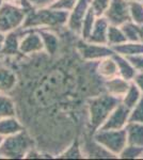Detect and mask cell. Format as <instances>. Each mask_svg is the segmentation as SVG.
<instances>
[{
	"instance_id": "cell-21",
	"label": "cell",
	"mask_w": 143,
	"mask_h": 160,
	"mask_svg": "<svg viewBox=\"0 0 143 160\" xmlns=\"http://www.w3.org/2000/svg\"><path fill=\"white\" fill-rule=\"evenodd\" d=\"M16 115V102L10 94L0 93V118Z\"/></svg>"
},
{
	"instance_id": "cell-2",
	"label": "cell",
	"mask_w": 143,
	"mask_h": 160,
	"mask_svg": "<svg viewBox=\"0 0 143 160\" xmlns=\"http://www.w3.org/2000/svg\"><path fill=\"white\" fill-rule=\"evenodd\" d=\"M121 104V99L106 92L90 97L88 99V123L92 132L104 124L114 108Z\"/></svg>"
},
{
	"instance_id": "cell-19",
	"label": "cell",
	"mask_w": 143,
	"mask_h": 160,
	"mask_svg": "<svg viewBox=\"0 0 143 160\" xmlns=\"http://www.w3.org/2000/svg\"><path fill=\"white\" fill-rule=\"evenodd\" d=\"M113 58L116 62V66H118V75L122 78L131 81L134 79L135 75L137 74L136 69L130 64L128 59L126 57L119 55V53H113Z\"/></svg>"
},
{
	"instance_id": "cell-3",
	"label": "cell",
	"mask_w": 143,
	"mask_h": 160,
	"mask_svg": "<svg viewBox=\"0 0 143 160\" xmlns=\"http://www.w3.org/2000/svg\"><path fill=\"white\" fill-rule=\"evenodd\" d=\"M36 148V142L27 129L15 135L4 137L0 143V158L22 159L25 158L32 148Z\"/></svg>"
},
{
	"instance_id": "cell-26",
	"label": "cell",
	"mask_w": 143,
	"mask_h": 160,
	"mask_svg": "<svg viewBox=\"0 0 143 160\" xmlns=\"http://www.w3.org/2000/svg\"><path fill=\"white\" fill-rule=\"evenodd\" d=\"M129 16L130 20L138 26L143 25V1H129Z\"/></svg>"
},
{
	"instance_id": "cell-34",
	"label": "cell",
	"mask_w": 143,
	"mask_h": 160,
	"mask_svg": "<svg viewBox=\"0 0 143 160\" xmlns=\"http://www.w3.org/2000/svg\"><path fill=\"white\" fill-rule=\"evenodd\" d=\"M131 81L136 84L138 87V89H139L143 94V72H138V73L135 75L134 79H132Z\"/></svg>"
},
{
	"instance_id": "cell-6",
	"label": "cell",
	"mask_w": 143,
	"mask_h": 160,
	"mask_svg": "<svg viewBox=\"0 0 143 160\" xmlns=\"http://www.w3.org/2000/svg\"><path fill=\"white\" fill-rule=\"evenodd\" d=\"M76 50L84 61H98L106 57L112 56L114 51L110 46L91 43L78 38L75 43Z\"/></svg>"
},
{
	"instance_id": "cell-17",
	"label": "cell",
	"mask_w": 143,
	"mask_h": 160,
	"mask_svg": "<svg viewBox=\"0 0 143 160\" xmlns=\"http://www.w3.org/2000/svg\"><path fill=\"white\" fill-rule=\"evenodd\" d=\"M24 129H26L24 124L16 115L0 118V136L2 138L15 135V133L20 132Z\"/></svg>"
},
{
	"instance_id": "cell-35",
	"label": "cell",
	"mask_w": 143,
	"mask_h": 160,
	"mask_svg": "<svg viewBox=\"0 0 143 160\" xmlns=\"http://www.w3.org/2000/svg\"><path fill=\"white\" fill-rule=\"evenodd\" d=\"M140 42L143 43V25L140 26Z\"/></svg>"
},
{
	"instance_id": "cell-33",
	"label": "cell",
	"mask_w": 143,
	"mask_h": 160,
	"mask_svg": "<svg viewBox=\"0 0 143 160\" xmlns=\"http://www.w3.org/2000/svg\"><path fill=\"white\" fill-rule=\"evenodd\" d=\"M34 9H43L53 6L54 0H28Z\"/></svg>"
},
{
	"instance_id": "cell-11",
	"label": "cell",
	"mask_w": 143,
	"mask_h": 160,
	"mask_svg": "<svg viewBox=\"0 0 143 160\" xmlns=\"http://www.w3.org/2000/svg\"><path fill=\"white\" fill-rule=\"evenodd\" d=\"M40 33L44 45V51L49 56H54L62 47V40L58 31L51 29H36Z\"/></svg>"
},
{
	"instance_id": "cell-37",
	"label": "cell",
	"mask_w": 143,
	"mask_h": 160,
	"mask_svg": "<svg viewBox=\"0 0 143 160\" xmlns=\"http://www.w3.org/2000/svg\"><path fill=\"white\" fill-rule=\"evenodd\" d=\"M4 1H7V2H15V3H16V2H18L19 0H4Z\"/></svg>"
},
{
	"instance_id": "cell-12",
	"label": "cell",
	"mask_w": 143,
	"mask_h": 160,
	"mask_svg": "<svg viewBox=\"0 0 143 160\" xmlns=\"http://www.w3.org/2000/svg\"><path fill=\"white\" fill-rule=\"evenodd\" d=\"M23 33H24L23 28H19L17 30L6 33L4 40L2 42V57H15L19 55V44L23 37Z\"/></svg>"
},
{
	"instance_id": "cell-36",
	"label": "cell",
	"mask_w": 143,
	"mask_h": 160,
	"mask_svg": "<svg viewBox=\"0 0 143 160\" xmlns=\"http://www.w3.org/2000/svg\"><path fill=\"white\" fill-rule=\"evenodd\" d=\"M4 33H2V32H0V42H3V40H4Z\"/></svg>"
},
{
	"instance_id": "cell-22",
	"label": "cell",
	"mask_w": 143,
	"mask_h": 160,
	"mask_svg": "<svg viewBox=\"0 0 143 160\" xmlns=\"http://www.w3.org/2000/svg\"><path fill=\"white\" fill-rule=\"evenodd\" d=\"M142 95L143 94L141 93V91H140L136 84L131 81L128 90H127L126 93L124 94V96L122 97L121 102L124 106H126L128 109H132V108L137 105V102L140 100V98L142 97Z\"/></svg>"
},
{
	"instance_id": "cell-4",
	"label": "cell",
	"mask_w": 143,
	"mask_h": 160,
	"mask_svg": "<svg viewBox=\"0 0 143 160\" xmlns=\"http://www.w3.org/2000/svg\"><path fill=\"white\" fill-rule=\"evenodd\" d=\"M27 14L18 3L4 1L0 4V32L6 34L22 28Z\"/></svg>"
},
{
	"instance_id": "cell-10",
	"label": "cell",
	"mask_w": 143,
	"mask_h": 160,
	"mask_svg": "<svg viewBox=\"0 0 143 160\" xmlns=\"http://www.w3.org/2000/svg\"><path fill=\"white\" fill-rule=\"evenodd\" d=\"M90 9V0H78L76 6L73 8L71 12H69L66 28L73 33L79 37L80 28H81L82 20L87 15Z\"/></svg>"
},
{
	"instance_id": "cell-8",
	"label": "cell",
	"mask_w": 143,
	"mask_h": 160,
	"mask_svg": "<svg viewBox=\"0 0 143 160\" xmlns=\"http://www.w3.org/2000/svg\"><path fill=\"white\" fill-rule=\"evenodd\" d=\"M24 29V28H23ZM19 51L24 56H31L44 51V45L36 29H24L19 44Z\"/></svg>"
},
{
	"instance_id": "cell-39",
	"label": "cell",
	"mask_w": 143,
	"mask_h": 160,
	"mask_svg": "<svg viewBox=\"0 0 143 160\" xmlns=\"http://www.w3.org/2000/svg\"><path fill=\"white\" fill-rule=\"evenodd\" d=\"M3 2H4V0H0V4L3 3Z\"/></svg>"
},
{
	"instance_id": "cell-25",
	"label": "cell",
	"mask_w": 143,
	"mask_h": 160,
	"mask_svg": "<svg viewBox=\"0 0 143 160\" xmlns=\"http://www.w3.org/2000/svg\"><path fill=\"white\" fill-rule=\"evenodd\" d=\"M96 18H97V15L95 14V12L92 9H89L87 15L84 16V20H82L81 28H80V33H79V38L81 40H87L89 38V35L91 34L93 30V27L95 25Z\"/></svg>"
},
{
	"instance_id": "cell-14",
	"label": "cell",
	"mask_w": 143,
	"mask_h": 160,
	"mask_svg": "<svg viewBox=\"0 0 143 160\" xmlns=\"http://www.w3.org/2000/svg\"><path fill=\"white\" fill-rule=\"evenodd\" d=\"M18 78L13 68L0 64V93L10 94L17 86Z\"/></svg>"
},
{
	"instance_id": "cell-40",
	"label": "cell",
	"mask_w": 143,
	"mask_h": 160,
	"mask_svg": "<svg viewBox=\"0 0 143 160\" xmlns=\"http://www.w3.org/2000/svg\"><path fill=\"white\" fill-rule=\"evenodd\" d=\"M2 139H3V138H2V137H1V136H0V143H1V141H2Z\"/></svg>"
},
{
	"instance_id": "cell-9",
	"label": "cell",
	"mask_w": 143,
	"mask_h": 160,
	"mask_svg": "<svg viewBox=\"0 0 143 160\" xmlns=\"http://www.w3.org/2000/svg\"><path fill=\"white\" fill-rule=\"evenodd\" d=\"M129 114L130 109L121 102L111 111L109 117L98 129H123L129 122Z\"/></svg>"
},
{
	"instance_id": "cell-20",
	"label": "cell",
	"mask_w": 143,
	"mask_h": 160,
	"mask_svg": "<svg viewBox=\"0 0 143 160\" xmlns=\"http://www.w3.org/2000/svg\"><path fill=\"white\" fill-rule=\"evenodd\" d=\"M113 51L115 53L122 55L124 57L134 56L138 53H143V43L142 42H125L120 44L118 46L112 47Z\"/></svg>"
},
{
	"instance_id": "cell-29",
	"label": "cell",
	"mask_w": 143,
	"mask_h": 160,
	"mask_svg": "<svg viewBox=\"0 0 143 160\" xmlns=\"http://www.w3.org/2000/svg\"><path fill=\"white\" fill-rule=\"evenodd\" d=\"M129 122L143 123V95L139 102H137V105L132 109H130Z\"/></svg>"
},
{
	"instance_id": "cell-32",
	"label": "cell",
	"mask_w": 143,
	"mask_h": 160,
	"mask_svg": "<svg viewBox=\"0 0 143 160\" xmlns=\"http://www.w3.org/2000/svg\"><path fill=\"white\" fill-rule=\"evenodd\" d=\"M130 64L134 66L136 72H143V53H138V55L128 56L126 57Z\"/></svg>"
},
{
	"instance_id": "cell-38",
	"label": "cell",
	"mask_w": 143,
	"mask_h": 160,
	"mask_svg": "<svg viewBox=\"0 0 143 160\" xmlns=\"http://www.w3.org/2000/svg\"><path fill=\"white\" fill-rule=\"evenodd\" d=\"M126 1H143V0H126Z\"/></svg>"
},
{
	"instance_id": "cell-15",
	"label": "cell",
	"mask_w": 143,
	"mask_h": 160,
	"mask_svg": "<svg viewBox=\"0 0 143 160\" xmlns=\"http://www.w3.org/2000/svg\"><path fill=\"white\" fill-rule=\"evenodd\" d=\"M109 25L110 24L104 16H97L92 32H91L89 38L85 41H89V42L95 44L107 45V34Z\"/></svg>"
},
{
	"instance_id": "cell-1",
	"label": "cell",
	"mask_w": 143,
	"mask_h": 160,
	"mask_svg": "<svg viewBox=\"0 0 143 160\" xmlns=\"http://www.w3.org/2000/svg\"><path fill=\"white\" fill-rule=\"evenodd\" d=\"M69 12L53 9L51 7L43 9H33L26 16L22 28L24 29H51L62 31L66 27Z\"/></svg>"
},
{
	"instance_id": "cell-7",
	"label": "cell",
	"mask_w": 143,
	"mask_h": 160,
	"mask_svg": "<svg viewBox=\"0 0 143 160\" xmlns=\"http://www.w3.org/2000/svg\"><path fill=\"white\" fill-rule=\"evenodd\" d=\"M110 25L122 26L130 20L129 6L126 0H111L108 9L103 15Z\"/></svg>"
},
{
	"instance_id": "cell-13",
	"label": "cell",
	"mask_w": 143,
	"mask_h": 160,
	"mask_svg": "<svg viewBox=\"0 0 143 160\" xmlns=\"http://www.w3.org/2000/svg\"><path fill=\"white\" fill-rule=\"evenodd\" d=\"M130 82L131 81L122 78L118 75L110 79L104 80V89H105L106 93L122 99V97L124 96V94L130 86Z\"/></svg>"
},
{
	"instance_id": "cell-18",
	"label": "cell",
	"mask_w": 143,
	"mask_h": 160,
	"mask_svg": "<svg viewBox=\"0 0 143 160\" xmlns=\"http://www.w3.org/2000/svg\"><path fill=\"white\" fill-rule=\"evenodd\" d=\"M127 144L143 146V123L128 122L125 126Z\"/></svg>"
},
{
	"instance_id": "cell-28",
	"label": "cell",
	"mask_w": 143,
	"mask_h": 160,
	"mask_svg": "<svg viewBox=\"0 0 143 160\" xmlns=\"http://www.w3.org/2000/svg\"><path fill=\"white\" fill-rule=\"evenodd\" d=\"M119 158L121 159H141L143 158V146H136L127 144L123 151L120 153Z\"/></svg>"
},
{
	"instance_id": "cell-24",
	"label": "cell",
	"mask_w": 143,
	"mask_h": 160,
	"mask_svg": "<svg viewBox=\"0 0 143 160\" xmlns=\"http://www.w3.org/2000/svg\"><path fill=\"white\" fill-rule=\"evenodd\" d=\"M125 42H127V40L121 26L109 25L107 34V45L112 48L114 46H118L120 44H123Z\"/></svg>"
},
{
	"instance_id": "cell-27",
	"label": "cell",
	"mask_w": 143,
	"mask_h": 160,
	"mask_svg": "<svg viewBox=\"0 0 143 160\" xmlns=\"http://www.w3.org/2000/svg\"><path fill=\"white\" fill-rule=\"evenodd\" d=\"M121 28L128 42H140V26L129 20L122 25Z\"/></svg>"
},
{
	"instance_id": "cell-23",
	"label": "cell",
	"mask_w": 143,
	"mask_h": 160,
	"mask_svg": "<svg viewBox=\"0 0 143 160\" xmlns=\"http://www.w3.org/2000/svg\"><path fill=\"white\" fill-rule=\"evenodd\" d=\"M58 158H62V159L85 158L84 151H82V146H81V139H77V140H75L72 144H69V145L59 155Z\"/></svg>"
},
{
	"instance_id": "cell-16",
	"label": "cell",
	"mask_w": 143,
	"mask_h": 160,
	"mask_svg": "<svg viewBox=\"0 0 143 160\" xmlns=\"http://www.w3.org/2000/svg\"><path fill=\"white\" fill-rule=\"evenodd\" d=\"M96 73L103 80H107L118 76V66L113 55L103 58L96 62Z\"/></svg>"
},
{
	"instance_id": "cell-31",
	"label": "cell",
	"mask_w": 143,
	"mask_h": 160,
	"mask_svg": "<svg viewBox=\"0 0 143 160\" xmlns=\"http://www.w3.org/2000/svg\"><path fill=\"white\" fill-rule=\"evenodd\" d=\"M78 0H54L51 8L64 12H71L73 8L76 6Z\"/></svg>"
},
{
	"instance_id": "cell-5",
	"label": "cell",
	"mask_w": 143,
	"mask_h": 160,
	"mask_svg": "<svg viewBox=\"0 0 143 160\" xmlns=\"http://www.w3.org/2000/svg\"><path fill=\"white\" fill-rule=\"evenodd\" d=\"M93 139L109 153L119 158V155L127 145L125 128L123 129H97L92 133Z\"/></svg>"
},
{
	"instance_id": "cell-30",
	"label": "cell",
	"mask_w": 143,
	"mask_h": 160,
	"mask_svg": "<svg viewBox=\"0 0 143 160\" xmlns=\"http://www.w3.org/2000/svg\"><path fill=\"white\" fill-rule=\"evenodd\" d=\"M111 0H90V7L97 16H103Z\"/></svg>"
}]
</instances>
